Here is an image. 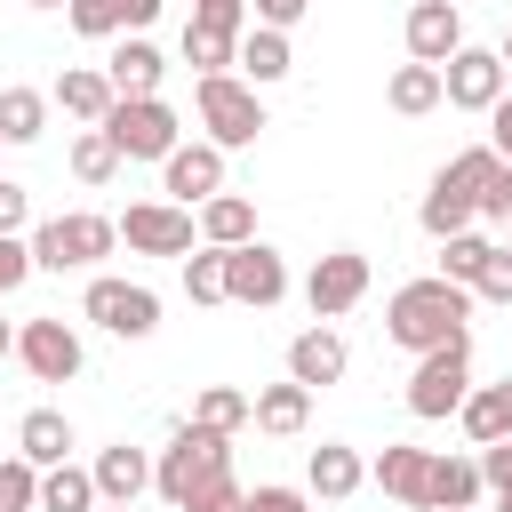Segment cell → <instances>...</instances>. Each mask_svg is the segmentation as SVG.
Returning a JSON list of instances; mask_svg holds the SVG:
<instances>
[{
  "label": "cell",
  "mask_w": 512,
  "mask_h": 512,
  "mask_svg": "<svg viewBox=\"0 0 512 512\" xmlns=\"http://www.w3.org/2000/svg\"><path fill=\"white\" fill-rule=\"evenodd\" d=\"M488 256H496V240H488V232H448V240H440V272H448V280H464V288L480 280V264H488Z\"/></svg>",
  "instance_id": "obj_36"
},
{
  "label": "cell",
  "mask_w": 512,
  "mask_h": 512,
  "mask_svg": "<svg viewBox=\"0 0 512 512\" xmlns=\"http://www.w3.org/2000/svg\"><path fill=\"white\" fill-rule=\"evenodd\" d=\"M96 128L120 144V160H168V152L184 144V120H176L168 96H120Z\"/></svg>",
  "instance_id": "obj_5"
},
{
  "label": "cell",
  "mask_w": 512,
  "mask_h": 512,
  "mask_svg": "<svg viewBox=\"0 0 512 512\" xmlns=\"http://www.w3.org/2000/svg\"><path fill=\"white\" fill-rule=\"evenodd\" d=\"M32 8H72V0H32Z\"/></svg>",
  "instance_id": "obj_54"
},
{
  "label": "cell",
  "mask_w": 512,
  "mask_h": 512,
  "mask_svg": "<svg viewBox=\"0 0 512 512\" xmlns=\"http://www.w3.org/2000/svg\"><path fill=\"white\" fill-rule=\"evenodd\" d=\"M464 392H472V336H456V344H440V352H416V376H408V416H416V424L456 416Z\"/></svg>",
  "instance_id": "obj_6"
},
{
  "label": "cell",
  "mask_w": 512,
  "mask_h": 512,
  "mask_svg": "<svg viewBox=\"0 0 512 512\" xmlns=\"http://www.w3.org/2000/svg\"><path fill=\"white\" fill-rule=\"evenodd\" d=\"M224 464H232V440L184 416V424L168 432V448L152 456V488H160V504H176V512H184V504L200 496V480H216Z\"/></svg>",
  "instance_id": "obj_2"
},
{
  "label": "cell",
  "mask_w": 512,
  "mask_h": 512,
  "mask_svg": "<svg viewBox=\"0 0 512 512\" xmlns=\"http://www.w3.org/2000/svg\"><path fill=\"white\" fill-rule=\"evenodd\" d=\"M48 104L40 88H0V144H40L48 136Z\"/></svg>",
  "instance_id": "obj_30"
},
{
  "label": "cell",
  "mask_w": 512,
  "mask_h": 512,
  "mask_svg": "<svg viewBox=\"0 0 512 512\" xmlns=\"http://www.w3.org/2000/svg\"><path fill=\"white\" fill-rule=\"evenodd\" d=\"M496 168H504V160H496V144H464V152H456V160H448V168H440V176H448V184H456V192H472V200H480V192H488V176H496Z\"/></svg>",
  "instance_id": "obj_38"
},
{
  "label": "cell",
  "mask_w": 512,
  "mask_h": 512,
  "mask_svg": "<svg viewBox=\"0 0 512 512\" xmlns=\"http://www.w3.org/2000/svg\"><path fill=\"white\" fill-rule=\"evenodd\" d=\"M16 360L32 368V384H72L88 352H80L72 320H56V312H48V320H24V328H16Z\"/></svg>",
  "instance_id": "obj_11"
},
{
  "label": "cell",
  "mask_w": 512,
  "mask_h": 512,
  "mask_svg": "<svg viewBox=\"0 0 512 512\" xmlns=\"http://www.w3.org/2000/svg\"><path fill=\"white\" fill-rule=\"evenodd\" d=\"M496 512H512V480H504V488H496Z\"/></svg>",
  "instance_id": "obj_50"
},
{
  "label": "cell",
  "mask_w": 512,
  "mask_h": 512,
  "mask_svg": "<svg viewBox=\"0 0 512 512\" xmlns=\"http://www.w3.org/2000/svg\"><path fill=\"white\" fill-rule=\"evenodd\" d=\"M400 40H408L416 64H448V56L464 48V8H456V0H408Z\"/></svg>",
  "instance_id": "obj_14"
},
{
  "label": "cell",
  "mask_w": 512,
  "mask_h": 512,
  "mask_svg": "<svg viewBox=\"0 0 512 512\" xmlns=\"http://www.w3.org/2000/svg\"><path fill=\"white\" fill-rule=\"evenodd\" d=\"M104 72H112V88H120V96H160L168 56H160L144 32H120V40H112V56H104Z\"/></svg>",
  "instance_id": "obj_17"
},
{
  "label": "cell",
  "mask_w": 512,
  "mask_h": 512,
  "mask_svg": "<svg viewBox=\"0 0 512 512\" xmlns=\"http://www.w3.org/2000/svg\"><path fill=\"white\" fill-rule=\"evenodd\" d=\"M96 512H136V504H96Z\"/></svg>",
  "instance_id": "obj_53"
},
{
  "label": "cell",
  "mask_w": 512,
  "mask_h": 512,
  "mask_svg": "<svg viewBox=\"0 0 512 512\" xmlns=\"http://www.w3.org/2000/svg\"><path fill=\"white\" fill-rule=\"evenodd\" d=\"M480 488V456H432V512H472Z\"/></svg>",
  "instance_id": "obj_29"
},
{
  "label": "cell",
  "mask_w": 512,
  "mask_h": 512,
  "mask_svg": "<svg viewBox=\"0 0 512 512\" xmlns=\"http://www.w3.org/2000/svg\"><path fill=\"white\" fill-rule=\"evenodd\" d=\"M416 224H424L432 240H448V232H472V224H480V200H472V192H456L448 176H432V192H424Z\"/></svg>",
  "instance_id": "obj_27"
},
{
  "label": "cell",
  "mask_w": 512,
  "mask_h": 512,
  "mask_svg": "<svg viewBox=\"0 0 512 512\" xmlns=\"http://www.w3.org/2000/svg\"><path fill=\"white\" fill-rule=\"evenodd\" d=\"M368 480H376L392 504H408V512H432V448H408V440H392V448L368 464Z\"/></svg>",
  "instance_id": "obj_15"
},
{
  "label": "cell",
  "mask_w": 512,
  "mask_h": 512,
  "mask_svg": "<svg viewBox=\"0 0 512 512\" xmlns=\"http://www.w3.org/2000/svg\"><path fill=\"white\" fill-rule=\"evenodd\" d=\"M96 472L88 464H48L40 472V512H96Z\"/></svg>",
  "instance_id": "obj_31"
},
{
  "label": "cell",
  "mask_w": 512,
  "mask_h": 512,
  "mask_svg": "<svg viewBox=\"0 0 512 512\" xmlns=\"http://www.w3.org/2000/svg\"><path fill=\"white\" fill-rule=\"evenodd\" d=\"M160 192L176 200V208H200V200H216L224 192V144H176L168 160H160Z\"/></svg>",
  "instance_id": "obj_13"
},
{
  "label": "cell",
  "mask_w": 512,
  "mask_h": 512,
  "mask_svg": "<svg viewBox=\"0 0 512 512\" xmlns=\"http://www.w3.org/2000/svg\"><path fill=\"white\" fill-rule=\"evenodd\" d=\"M24 224H32V192L16 176H0V232H24Z\"/></svg>",
  "instance_id": "obj_45"
},
{
  "label": "cell",
  "mask_w": 512,
  "mask_h": 512,
  "mask_svg": "<svg viewBox=\"0 0 512 512\" xmlns=\"http://www.w3.org/2000/svg\"><path fill=\"white\" fill-rule=\"evenodd\" d=\"M496 56H504V72H512V32H504V48H496Z\"/></svg>",
  "instance_id": "obj_52"
},
{
  "label": "cell",
  "mask_w": 512,
  "mask_h": 512,
  "mask_svg": "<svg viewBox=\"0 0 512 512\" xmlns=\"http://www.w3.org/2000/svg\"><path fill=\"white\" fill-rule=\"evenodd\" d=\"M384 104H392L400 120H424V112H440V104H448V88H440V64H416V56H408V64L384 80Z\"/></svg>",
  "instance_id": "obj_24"
},
{
  "label": "cell",
  "mask_w": 512,
  "mask_h": 512,
  "mask_svg": "<svg viewBox=\"0 0 512 512\" xmlns=\"http://www.w3.org/2000/svg\"><path fill=\"white\" fill-rule=\"evenodd\" d=\"M152 16H160V0H72V8H64V24H72L80 40H120V32H152Z\"/></svg>",
  "instance_id": "obj_16"
},
{
  "label": "cell",
  "mask_w": 512,
  "mask_h": 512,
  "mask_svg": "<svg viewBox=\"0 0 512 512\" xmlns=\"http://www.w3.org/2000/svg\"><path fill=\"white\" fill-rule=\"evenodd\" d=\"M112 248H120V216H96V208L32 224V264L40 272H96Z\"/></svg>",
  "instance_id": "obj_3"
},
{
  "label": "cell",
  "mask_w": 512,
  "mask_h": 512,
  "mask_svg": "<svg viewBox=\"0 0 512 512\" xmlns=\"http://www.w3.org/2000/svg\"><path fill=\"white\" fill-rule=\"evenodd\" d=\"M88 472H96V496H104V504H136V496L152 488V456H144L136 440L96 448V464H88Z\"/></svg>",
  "instance_id": "obj_19"
},
{
  "label": "cell",
  "mask_w": 512,
  "mask_h": 512,
  "mask_svg": "<svg viewBox=\"0 0 512 512\" xmlns=\"http://www.w3.org/2000/svg\"><path fill=\"white\" fill-rule=\"evenodd\" d=\"M464 320H472V288L448 280V272H424V280L392 288V304H384V336H392L400 352H440V344L472 336Z\"/></svg>",
  "instance_id": "obj_1"
},
{
  "label": "cell",
  "mask_w": 512,
  "mask_h": 512,
  "mask_svg": "<svg viewBox=\"0 0 512 512\" xmlns=\"http://www.w3.org/2000/svg\"><path fill=\"white\" fill-rule=\"evenodd\" d=\"M240 504H248V488H240V480H232V464H224L216 480H200V496H192L184 512H240Z\"/></svg>",
  "instance_id": "obj_41"
},
{
  "label": "cell",
  "mask_w": 512,
  "mask_h": 512,
  "mask_svg": "<svg viewBox=\"0 0 512 512\" xmlns=\"http://www.w3.org/2000/svg\"><path fill=\"white\" fill-rule=\"evenodd\" d=\"M0 512H40V464L32 456H0Z\"/></svg>",
  "instance_id": "obj_37"
},
{
  "label": "cell",
  "mask_w": 512,
  "mask_h": 512,
  "mask_svg": "<svg viewBox=\"0 0 512 512\" xmlns=\"http://www.w3.org/2000/svg\"><path fill=\"white\" fill-rule=\"evenodd\" d=\"M192 424H208V432H240V424H256V392H240V384H200L192 392Z\"/></svg>",
  "instance_id": "obj_28"
},
{
  "label": "cell",
  "mask_w": 512,
  "mask_h": 512,
  "mask_svg": "<svg viewBox=\"0 0 512 512\" xmlns=\"http://www.w3.org/2000/svg\"><path fill=\"white\" fill-rule=\"evenodd\" d=\"M200 240H208V248H248V240H256V200H240V192L200 200Z\"/></svg>",
  "instance_id": "obj_26"
},
{
  "label": "cell",
  "mask_w": 512,
  "mask_h": 512,
  "mask_svg": "<svg viewBox=\"0 0 512 512\" xmlns=\"http://www.w3.org/2000/svg\"><path fill=\"white\" fill-rule=\"evenodd\" d=\"M480 224H504V232H512V168L488 176V192H480Z\"/></svg>",
  "instance_id": "obj_44"
},
{
  "label": "cell",
  "mask_w": 512,
  "mask_h": 512,
  "mask_svg": "<svg viewBox=\"0 0 512 512\" xmlns=\"http://www.w3.org/2000/svg\"><path fill=\"white\" fill-rule=\"evenodd\" d=\"M504 80H512V72H504V56H496V48H472V40H464V48L440 64L448 104H456V112H480V120H488V104L504 96Z\"/></svg>",
  "instance_id": "obj_12"
},
{
  "label": "cell",
  "mask_w": 512,
  "mask_h": 512,
  "mask_svg": "<svg viewBox=\"0 0 512 512\" xmlns=\"http://www.w3.org/2000/svg\"><path fill=\"white\" fill-rule=\"evenodd\" d=\"M48 96H56V112H72V120H88V128L120 104V88H112V72H104V64H64V80H56Z\"/></svg>",
  "instance_id": "obj_22"
},
{
  "label": "cell",
  "mask_w": 512,
  "mask_h": 512,
  "mask_svg": "<svg viewBox=\"0 0 512 512\" xmlns=\"http://www.w3.org/2000/svg\"><path fill=\"white\" fill-rule=\"evenodd\" d=\"M488 144H496V160L512 168V96H496V104H488Z\"/></svg>",
  "instance_id": "obj_47"
},
{
  "label": "cell",
  "mask_w": 512,
  "mask_h": 512,
  "mask_svg": "<svg viewBox=\"0 0 512 512\" xmlns=\"http://www.w3.org/2000/svg\"><path fill=\"white\" fill-rule=\"evenodd\" d=\"M192 104H200L208 144H224V152H248L264 136V88H248L240 72H200L192 80Z\"/></svg>",
  "instance_id": "obj_4"
},
{
  "label": "cell",
  "mask_w": 512,
  "mask_h": 512,
  "mask_svg": "<svg viewBox=\"0 0 512 512\" xmlns=\"http://www.w3.org/2000/svg\"><path fill=\"white\" fill-rule=\"evenodd\" d=\"M72 176H80V184H112V176H120V144H112L104 128H80V136H72Z\"/></svg>",
  "instance_id": "obj_34"
},
{
  "label": "cell",
  "mask_w": 512,
  "mask_h": 512,
  "mask_svg": "<svg viewBox=\"0 0 512 512\" xmlns=\"http://www.w3.org/2000/svg\"><path fill=\"white\" fill-rule=\"evenodd\" d=\"M72 448H80V440H72V416H64V408H24L16 456H32V464L48 472V464H72Z\"/></svg>",
  "instance_id": "obj_23"
},
{
  "label": "cell",
  "mask_w": 512,
  "mask_h": 512,
  "mask_svg": "<svg viewBox=\"0 0 512 512\" xmlns=\"http://www.w3.org/2000/svg\"><path fill=\"white\" fill-rule=\"evenodd\" d=\"M344 368H352V352H344V336H336L328 320H312V328L288 344V376H296V384H312V392H320V384H336Z\"/></svg>",
  "instance_id": "obj_18"
},
{
  "label": "cell",
  "mask_w": 512,
  "mask_h": 512,
  "mask_svg": "<svg viewBox=\"0 0 512 512\" xmlns=\"http://www.w3.org/2000/svg\"><path fill=\"white\" fill-rule=\"evenodd\" d=\"M248 0H192V24H216V32H248Z\"/></svg>",
  "instance_id": "obj_43"
},
{
  "label": "cell",
  "mask_w": 512,
  "mask_h": 512,
  "mask_svg": "<svg viewBox=\"0 0 512 512\" xmlns=\"http://www.w3.org/2000/svg\"><path fill=\"white\" fill-rule=\"evenodd\" d=\"M184 296H192V304H232V288H224V248L200 240V248L184 256Z\"/></svg>",
  "instance_id": "obj_35"
},
{
  "label": "cell",
  "mask_w": 512,
  "mask_h": 512,
  "mask_svg": "<svg viewBox=\"0 0 512 512\" xmlns=\"http://www.w3.org/2000/svg\"><path fill=\"white\" fill-rule=\"evenodd\" d=\"M248 8H256V24H280V32H288V24H304L312 0H248Z\"/></svg>",
  "instance_id": "obj_48"
},
{
  "label": "cell",
  "mask_w": 512,
  "mask_h": 512,
  "mask_svg": "<svg viewBox=\"0 0 512 512\" xmlns=\"http://www.w3.org/2000/svg\"><path fill=\"white\" fill-rule=\"evenodd\" d=\"M192 232H200V216L176 208V200H136V208L120 216V240H128L136 256H192Z\"/></svg>",
  "instance_id": "obj_8"
},
{
  "label": "cell",
  "mask_w": 512,
  "mask_h": 512,
  "mask_svg": "<svg viewBox=\"0 0 512 512\" xmlns=\"http://www.w3.org/2000/svg\"><path fill=\"white\" fill-rule=\"evenodd\" d=\"M184 64L192 72H232L240 64V32H216V24H192L184 16Z\"/></svg>",
  "instance_id": "obj_33"
},
{
  "label": "cell",
  "mask_w": 512,
  "mask_h": 512,
  "mask_svg": "<svg viewBox=\"0 0 512 512\" xmlns=\"http://www.w3.org/2000/svg\"><path fill=\"white\" fill-rule=\"evenodd\" d=\"M472 304H512V248H496L472 280Z\"/></svg>",
  "instance_id": "obj_40"
},
{
  "label": "cell",
  "mask_w": 512,
  "mask_h": 512,
  "mask_svg": "<svg viewBox=\"0 0 512 512\" xmlns=\"http://www.w3.org/2000/svg\"><path fill=\"white\" fill-rule=\"evenodd\" d=\"M240 512H312V488H280V480H264V488H248Z\"/></svg>",
  "instance_id": "obj_42"
},
{
  "label": "cell",
  "mask_w": 512,
  "mask_h": 512,
  "mask_svg": "<svg viewBox=\"0 0 512 512\" xmlns=\"http://www.w3.org/2000/svg\"><path fill=\"white\" fill-rule=\"evenodd\" d=\"M480 480H488V488H504V480H512V432L480 448Z\"/></svg>",
  "instance_id": "obj_46"
},
{
  "label": "cell",
  "mask_w": 512,
  "mask_h": 512,
  "mask_svg": "<svg viewBox=\"0 0 512 512\" xmlns=\"http://www.w3.org/2000/svg\"><path fill=\"white\" fill-rule=\"evenodd\" d=\"M304 488H312L320 504H344V496H360V488H368V464H360V448H344V440H320V448H312V464H304Z\"/></svg>",
  "instance_id": "obj_20"
},
{
  "label": "cell",
  "mask_w": 512,
  "mask_h": 512,
  "mask_svg": "<svg viewBox=\"0 0 512 512\" xmlns=\"http://www.w3.org/2000/svg\"><path fill=\"white\" fill-rule=\"evenodd\" d=\"M8 352H16V328H8V320H0V360H8Z\"/></svg>",
  "instance_id": "obj_49"
},
{
  "label": "cell",
  "mask_w": 512,
  "mask_h": 512,
  "mask_svg": "<svg viewBox=\"0 0 512 512\" xmlns=\"http://www.w3.org/2000/svg\"><path fill=\"white\" fill-rule=\"evenodd\" d=\"M360 296H368V256H360V248H328V256L304 272V304H312V320H344Z\"/></svg>",
  "instance_id": "obj_10"
},
{
  "label": "cell",
  "mask_w": 512,
  "mask_h": 512,
  "mask_svg": "<svg viewBox=\"0 0 512 512\" xmlns=\"http://www.w3.org/2000/svg\"><path fill=\"white\" fill-rule=\"evenodd\" d=\"M496 392H504V416H512V376H504V384H496Z\"/></svg>",
  "instance_id": "obj_51"
},
{
  "label": "cell",
  "mask_w": 512,
  "mask_h": 512,
  "mask_svg": "<svg viewBox=\"0 0 512 512\" xmlns=\"http://www.w3.org/2000/svg\"><path fill=\"white\" fill-rule=\"evenodd\" d=\"M456 8H464V0H456Z\"/></svg>",
  "instance_id": "obj_55"
},
{
  "label": "cell",
  "mask_w": 512,
  "mask_h": 512,
  "mask_svg": "<svg viewBox=\"0 0 512 512\" xmlns=\"http://www.w3.org/2000/svg\"><path fill=\"white\" fill-rule=\"evenodd\" d=\"M32 272H40V264H32V232H0V304H8Z\"/></svg>",
  "instance_id": "obj_39"
},
{
  "label": "cell",
  "mask_w": 512,
  "mask_h": 512,
  "mask_svg": "<svg viewBox=\"0 0 512 512\" xmlns=\"http://www.w3.org/2000/svg\"><path fill=\"white\" fill-rule=\"evenodd\" d=\"M288 72H296L288 32H280V24H248V32H240V80H248V88H280Z\"/></svg>",
  "instance_id": "obj_21"
},
{
  "label": "cell",
  "mask_w": 512,
  "mask_h": 512,
  "mask_svg": "<svg viewBox=\"0 0 512 512\" xmlns=\"http://www.w3.org/2000/svg\"><path fill=\"white\" fill-rule=\"evenodd\" d=\"M456 424H464V440H472V448L504 440V432H512V416H504V392H496V384H472V392H464V408H456Z\"/></svg>",
  "instance_id": "obj_32"
},
{
  "label": "cell",
  "mask_w": 512,
  "mask_h": 512,
  "mask_svg": "<svg viewBox=\"0 0 512 512\" xmlns=\"http://www.w3.org/2000/svg\"><path fill=\"white\" fill-rule=\"evenodd\" d=\"M304 424H312V384H296V376H288V384H264V392H256V432L296 440Z\"/></svg>",
  "instance_id": "obj_25"
},
{
  "label": "cell",
  "mask_w": 512,
  "mask_h": 512,
  "mask_svg": "<svg viewBox=\"0 0 512 512\" xmlns=\"http://www.w3.org/2000/svg\"><path fill=\"white\" fill-rule=\"evenodd\" d=\"M80 320H96V328L120 336V344H144V336L160 328V296H152L144 280H112V272H96L88 296H80Z\"/></svg>",
  "instance_id": "obj_7"
},
{
  "label": "cell",
  "mask_w": 512,
  "mask_h": 512,
  "mask_svg": "<svg viewBox=\"0 0 512 512\" xmlns=\"http://www.w3.org/2000/svg\"><path fill=\"white\" fill-rule=\"evenodd\" d=\"M224 288H232V304H248V312H272V304L288 296V256H280V248H264V240H248V248H224Z\"/></svg>",
  "instance_id": "obj_9"
}]
</instances>
